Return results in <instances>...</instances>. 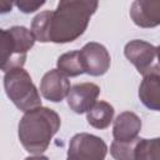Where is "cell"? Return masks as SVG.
Wrapping results in <instances>:
<instances>
[{"label":"cell","instance_id":"obj_1","mask_svg":"<svg viewBox=\"0 0 160 160\" xmlns=\"http://www.w3.org/2000/svg\"><path fill=\"white\" fill-rule=\"evenodd\" d=\"M98 6V1L61 0L54 11L38 14L31 21L30 31L35 41L71 42L85 32Z\"/></svg>","mask_w":160,"mask_h":160},{"label":"cell","instance_id":"obj_2","mask_svg":"<svg viewBox=\"0 0 160 160\" xmlns=\"http://www.w3.org/2000/svg\"><path fill=\"white\" fill-rule=\"evenodd\" d=\"M61 119L56 111L39 106L26 111L20 119L18 135L22 148L32 154L41 155L50 145L51 139L59 131Z\"/></svg>","mask_w":160,"mask_h":160},{"label":"cell","instance_id":"obj_3","mask_svg":"<svg viewBox=\"0 0 160 160\" xmlns=\"http://www.w3.org/2000/svg\"><path fill=\"white\" fill-rule=\"evenodd\" d=\"M34 44L35 39L25 26L0 29V70L6 72L15 68H22L28 51Z\"/></svg>","mask_w":160,"mask_h":160},{"label":"cell","instance_id":"obj_4","mask_svg":"<svg viewBox=\"0 0 160 160\" xmlns=\"http://www.w3.org/2000/svg\"><path fill=\"white\" fill-rule=\"evenodd\" d=\"M4 89L12 104L24 112L41 106L39 90L29 72L22 68H15L5 72Z\"/></svg>","mask_w":160,"mask_h":160},{"label":"cell","instance_id":"obj_5","mask_svg":"<svg viewBox=\"0 0 160 160\" xmlns=\"http://www.w3.org/2000/svg\"><path fill=\"white\" fill-rule=\"evenodd\" d=\"M106 142L92 134L80 132L71 138L66 160H105Z\"/></svg>","mask_w":160,"mask_h":160},{"label":"cell","instance_id":"obj_6","mask_svg":"<svg viewBox=\"0 0 160 160\" xmlns=\"http://www.w3.org/2000/svg\"><path fill=\"white\" fill-rule=\"evenodd\" d=\"M124 55L142 76L159 71L158 48L144 40H131L124 48Z\"/></svg>","mask_w":160,"mask_h":160},{"label":"cell","instance_id":"obj_7","mask_svg":"<svg viewBox=\"0 0 160 160\" xmlns=\"http://www.w3.org/2000/svg\"><path fill=\"white\" fill-rule=\"evenodd\" d=\"M79 58L84 74L91 76H101L106 74L111 62L110 54L106 48L95 41L85 44L81 50H79Z\"/></svg>","mask_w":160,"mask_h":160},{"label":"cell","instance_id":"obj_8","mask_svg":"<svg viewBox=\"0 0 160 160\" xmlns=\"http://www.w3.org/2000/svg\"><path fill=\"white\" fill-rule=\"evenodd\" d=\"M100 88L94 82H81L70 88L66 96L69 108L76 114H84L96 102Z\"/></svg>","mask_w":160,"mask_h":160},{"label":"cell","instance_id":"obj_9","mask_svg":"<svg viewBox=\"0 0 160 160\" xmlns=\"http://www.w3.org/2000/svg\"><path fill=\"white\" fill-rule=\"evenodd\" d=\"M70 81L58 69H52L44 74L40 81L41 95L52 102L62 101L70 91Z\"/></svg>","mask_w":160,"mask_h":160},{"label":"cell","instance_id":"obj_10","mask_svg":"<svg viewBox=\"0 0 160 160\" xmlns=\"http://www.w3.org/2000/svg\"><path fill=\"white\" fill-rule=\"evenodd\" d=\"M130 18L139 28H155L160 24V2L136 0L130 6Z\"/></svg>","mask_w":160,"mask_h":160},{"label":"cell","instance_id":"obj_11","mask_svg":"<svg viewBox=\"0 0 160 160\" xmlns=\"http://www.w3.org/2000/svg\"><path fill=\"white\" fill-rule=\"evenodd\" d=\"M141 130V119L131 111H124L116 116L112 126V136L116 141H131Z\"/></svg>","mask_w":160,"mask_h":160},{"label":"cell","instance_id":"obj_12","mask_svg":"<svg viewBox=\"0 0 160 160\" xmlns=\"http://www.w3.org/2000/svg\"><path fill=\"white\" fill-rule=\"evenodd\" d=\"M140 101L150 110L160 109V72H150L144 76L139 86Z\"/></svg>","mask_w":160,"mask_h":160},{"label":"cell","instance_id":"obj_13","mask_svg":"<svg viewBox=\"0 0 160 160\" xmlns=\"http://www.w3.org/2000/svg\"><path fill=\"white\" fill-rule=\"evenodd\" d=\"M114 118V108L106 101H96L86 112L88 122L95 129H106Z\"/></svg>","mask_w":160,"mask_h":160},{"label":"cell","instance_id":"obj_14","mask_svg":"<svg viewBox=\"0 0 160 160\" xmlns=\"http://www.w3.org/2000/svg\"><path fill=\"white\" fill-rule=\"evenodd\" d=\"M56 66H58V70L66 78H69V76L75 78V76L84 74L81 61L79 58V50L69 51V52L60 55L58 58Z\"/></svg>","mask_w":160,"mask_h":160},{"label":"cell","instance_id":"obj_15","mask_svg":"<svg viewBox=\"0 0 160 160\" xmlns=\"http://www.w3.org/2000/svg\"><path fill=\"white\" fill-rule=\"evenodd\" d=\"M160 139H140L135 146L134 160H159L160 159Z\"/></svg>","mask_w":160,"mask_h":160},{"label":"cell","instance_id":"obj_16","mask_svg":"<svg viewBox=\"0 0 160 160\" xmlns=\"http://www.w3.org/2000/svg\"><path fill=\"white\" fill-rule=\"evenodd\" d=\"M139 138L131 141H116L114 140L110 146V154L115 160H134L135 146Z\"/></svg>","mask_w":160,"mask_h":160},{"label":"cell","instance_id":"obj_17","mask_svg":"<svg viewBox=\"0 0 160 160\" xmlns=\"http://www.w3.org/2000/svg\"><path fill=\"white\" fill-rule=\"evenodd\" d=\"M45 4V1H29V0H20L14 2V5L24 14H30L36 11L38 9H40L42 5Z\"/></svg>","mask_w":160,"mask_h":160},{"label":"cell","instance_id":"obj_18","mask_svg":"<svg viewBox=\"0 0 160 160\" xmlns=\"http://www.w3.org/2000/svg\"><path fill=\"white\" fill-rule=\"evenodd\" d=\"M12 6H14V2L0 0V14H6V12L11 11Z\"/></svg>","mask_w":160,"mask_h":160},{"label":"cell","instance_id":"obj_19","mask_svg":"<svg viewBox=\"0 0 160 160\" xmlns=\"http://www.w3.org/2000/svg\"><path fill=\"white\" fill-rule=\"evenodd\" d=\"M25 160H49V159L44 155H32V156L25 158Z\"/></svg>","mask_w":160,"mask_h":160}]
</instances>
